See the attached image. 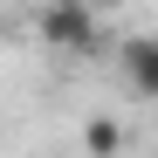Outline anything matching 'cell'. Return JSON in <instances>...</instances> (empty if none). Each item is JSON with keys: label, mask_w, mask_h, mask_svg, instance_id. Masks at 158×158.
Returning <instances> with one entry per match:
<instances>
[{"label": "cell", "mask_w": 158, "mask_h": 158, "mask_svg": "<svg viewBox=\"0 0 158 158\" xmlns=\"http://www.w3.org/2000/svg\"><path fill=\"white\" fill-rule=\"evenodd\" d=\"M41 41L55 48V55H89V48H96V14H89V7H62V0H55V7L41 14Z\"/></svg>", "instance_id": "cell-1"}, {"label": "cell", "mask_w": 158, "mask_h": 158, "mask_svg": "<svg viewBox=\"0 0 158 158\" xmlns=\"http://www.w3.org/2000/svg\"><path fill=\"white\" fill-rule=\"evenodd\" d=\"M124 83L138 96H158V35H144V41L124 48Z\"/></svg>", "instance_id": "cell-2"}, {"label": "cell", "mask_w": 158, "mask_h": 158, "mask_svg": "<svg viewBox=\"0 0 158 158\" xmlns=\"http://www.w3.org/2000/svg\"><path fill=\"white\" fill-rule=\"evenodd\" d=\"M117 144H124V131H117V117H89V124H83V151H89V158H110Z\"/></svg>", "instance_id": "cell-3"}, {"label": "cell", "mask_w": 158, "mask_h": 158, "mask_svg": "<svg viewBox=\"0 0 158 158\" xmlns=\"http://www.w3.org/2000/svg\"><path fill=\"white\" fill-rule=\"evenodd\" d=\"M0 41H7V14H0Z\"/></svg>", "instance_id": "cell-4"}, {"label": "cell", "mask_w": 158, "mask_h": 158, "mask_svg": "<svg viewBox=\"0 0 158 158\" xmlns=\"http://www.w3.org/2000/svg\"><path fill=\"white\" fill-rule=\"evenodd\" d=\"M62 7H89V0H62Z\"/></svg>", "instance_id": "cell-5"}]
</instances>
